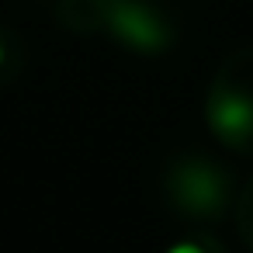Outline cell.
Segmentation results:
<instances>
[{"label":"cell","mask_w":253,"mask_h":253,"mask_svg":"<svg viewBox=\"0 0 253 253\" xmlns=\"http://www.w3.org/2000/svg\"><path fill=\"white\" fill-rule=\"evenodd\" d=\"M111 28L118 32V39L139 45V49H160L167 42L160 21L139 7V4H125V0H115V11H111Z\"/></svg>","instance_id":"obj_1"},{"label":"cell","mask_w":253,"mask_h":253,"mask_svg":"<svg viewBox=\"0 0 253 253\" xmlns=\"http://www.w3.org/2000/svg\"><path fill=\"white\" fill-rule=\"evenodd\" d=\"M208 122L222 139H243L253 132V101L243 94H222L215 97Z\"/></svg>","instance_id":"obj_2"},{"label":"cell","mask_w":253,"mask_h":253,"mask_svg":"<svg viewBox=\"0 0 253 253\" xmlns=\"http://www.w3.org/2000/svg\"><path fill=\"white\" fill-rule=\"evenodd\" d=\"M180 194L184 201L198 205V208H215L218 198H222V180L215 170L208 167H194V170H184L180 177Z\"/></svg>","instance_id":"obj_3"},{"label":"cell","mask_w":253,"mask_h":253,"mask_svg":"<svg viewBox=\"0 0 253 253\" xmlns=\"http://www.w3.org/2000/svg\"><path fill=\"white\" fill-rule=\"evenodd\" d=\"M167 253H205L201 246H194V243H177V246H170Z\"/></svg>","instance_id":"obj_4"},{"label":"cell","mask_w":253,"mask_h":253,"mask_svg":"<svg viewBox=\"0 0 253 253\" xmlns=\"http://www.w3.org/2000/svg\"><path fill=\"white\" fill-rule=\"evenodd\" d=\"M0 59H4V45H0Z\"/></svg>","instance_id":"obj_5"}]
</instances>
